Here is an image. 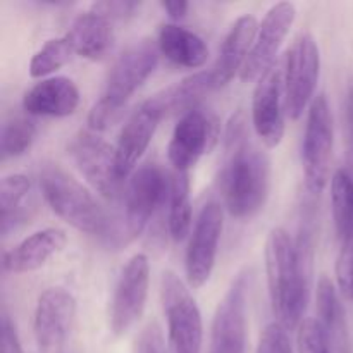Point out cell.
Instances as JSON below:
<instances>
[{
    "label": "cell",
    "mask_w": 353,
    "mask_h": 353,
    "mask_svg": "<svg viewBox=\"0 0 353 353\" xmlns=\"http://www.w3.org/2000/svg\"><path fill=\"white\" fill-rule=\"evenodd\" d=\"M338 288L347 299L353 300V230L343 240L336 262Z\"/></svg>",
    "instance_id": "32"
},
{
    "label": "cell",
    "mask_w": 353,
    "mask_h": 353,
    "mask_svg": "<svg viewBox=\"0 0 353 353\" xmlns=\"http://www.w3.org/2000/svg\"><path fill=\"white\" fill-rule=\"evenodd\" d=\"M37 137V126L28 117H12L2 126L0 152L2 159L19 157L26 154Z\"/></svg>",
    "instance_id": "28"
},
{
    "label": "cell",
    "mask_w": 353,
    "mask_h": 353,
    "mask_svg": "<svg viewBox=\"0 0 353 353\" xmlns=\"http://www.w3.org/2000/svg\"><path fill=\"white\" fill-rule=\"evenodd\" d=\"M216 137V124L205 114L196 109L183 114L168 147L169 162L176 172H188L209 150Z\"/></svg>",
    "instance_id": "15"
},
{
    "label": "cell",
    "mask_w": 353,
    "mask_h": 353,
    "mask_svg": "<svg viewBox=\"0 0 353 353\" xmlns=\"http://www.w3.org/2000/svg\"><path fill=\"white\" fill-rule=\"evenodd\" d=\"M321 72V52L316 38L302 33L295 38L286 52L285 72V109L290 119L296 121L316 99V86Z\"/></svg>",
    "instance_id": "8"
},
{
    "label": "cell",
    "mask_w": 353,
    "mask_h": 353,
    "mask_svg": "<svg viewBox=\"0 0 353 353\" xmlns=\"http://www.w3.org/2000/svg\"><path fill=\"white\" fill-rule=\"evenodd\" d=\"M255 353H293L288 330L279 323L268 324L261 333Z\"/></svg>",
    "instance_id": "31"
},
{
    "label": "cell",
    "mask_w": 353,
    "mask_h": 353,
    "mask_svg": "<svg viewBox=\"0 0 353 353\" xmlns=\"http://www.w3.org/2000/svg\"><path fill=\"white\" fill-rule=\"evenodd\" d=\"M333 145V114L326 95H317L309 107L302 143L303 176H305L307 190L312 195H319L327 185Z\"/></svg>",
    "instance_id": "7"
},
{
    "label": "cell",
    "mask_w": 353,
    "mask_h": 353,
    "mask_svg": "<svg viewBox=\"0 0 353 353\" xmlns=\"http://www.w3.org/2000/svg\"><path fill=\"white\" fill-rule=\"evenodd\" d=\"M168 224L171 238L179 243L192 230V200H190L188 172H176L169 185Z\"/></svg>",
    "instance_id": "25"
},
{
    "label": "cell",
    "mask_w": 353,
    "mask_h": 353,
    "mask_svg": "<svg viewBox=\"0 0 353 353\" xmlns=\"http://www.w3.org/2000/svg\"><path fill=\"white\" fill-rule=\"evenodd\" d=\"M165 176L157 165H141L133 176L124 192L123 216L119 221H112V231L109 240L128 243L140 236L154 216L155 209L162 203L168 193Z\"/></svg>",
    "instance_id": "5"
},
{
    "label": "cell",
    "mask_w": 353,
    "mask_h": 353,
    "mask_svg": "<svg viewBox=\"0 0 353 353\" xmlns=\"http://www.w3.org/2000/svg\"><path fill=\"white\" fill-rule=\"evenodd\" d=\"M65 241H68L65 233L57 228H45L37 231L6 252L2 262L3 269L16 274L37 271L65 247Z\"/></svg>",
    "instance_id": "20"
},
{
    "label": "cell",
    "mask_w": 353,
    "mask_h": 353,
    "mask_svg": "<svg viewBox=\"0 0 353 353\" xmlns=\"http://www.w3.org/2000/svg\"><path fill=\"white\" fill-rule=\"evenodd\" d=\"M30 179L24 174L3 176L0 181V224L2 233H9L16 219H19V205L30 192Z\"/></svg>",
    "instance_id": "27"
},
{
    "label": "cell",
    "mask_w": 353,
    "mask_h": 353,
    "mask_svg": "<svg viewBox=\"0 0 353 353\" xmlns=\"http://www.w3.org/2000/svg\"><path fill=\"white\" fill-rule=\"evenodd\" d=\"M161 6L171 19L179 21L186 16V12H188L190 3L185 2V0H176V2H162Z\"/></svg>",
    "instance_id": "36"
},
{
    "label": "cell",
    "mask_w": 353,
    "mask_h": 353,
    "mask_svg": "<svg viewBox=\"0 0 353 353\" xmlns=\"http://www.w3.org/2000/svg\"><path fill=\"white\" fill-rule=\"evenodd\" d=\"M212 78L210 72H196V74L188 76L174 85L168 86L162 92L155 93L150 97V102L161 110L162 116L176 112H190L195 110L196 105L207 97V93L212 92Z\"/></svg>",
    "instance_id": "23"
},
{
    "label": "cell",
    "mask_w": 353,
    "mask_h": 353,
    "mask_svg": "<svg viewBox=\"0 0 353 353\" xmlns=\"http://www.w3.org/2000/svg\"><path fill=\"white\" fill-rule=\"evenodd\" d=\"M78 105V86L65 76H55L37 83L23 99V109L30 116L65 117L74 114Z\"/></svg>",
    "instance_id": "19"
},
{
    "label": "cell",
    "mask_w": 353,
    "mask_h": 353,
    "mask_svg": "<svg viewBox=\"0 0 353 353\" xmlns=\"http://www.w3.org/2000/svg\"><path fill=\"white\" fill-rule=\"evenodd\" d=\"M259 26L261 24L252 14H245L234 21L230 33L224 38L212 71H209L214 90L226 86L238 71L241 72L257 38Z\"/></svg>",
    "instance_id": "18"
},
{
    "label": "cell",
    "mask_w": 353,
    "mask_h": 353,
    "mask_svg": "<svg viewBox=\"0 0 353 353\" xmlns=\"http://www.w3.org/2000/svg\"><path fill=\"white\" fill-rule=\"evenodd\" d=\"M159 50L181 68H202L209 59V47L193 31L178 24H164L159 31Z\"/></svg>",
    "instance_id": "22"
},
{
    "label": "cell",
    "mask_w": 353,
    "mask_h": 353,
    "mask_svg": "<svg viewBox=\"0 0 353 353\" xmlns=\"http://www.w3.org/2000/svg\"><path fill=\"white\" fill-rule=\"evenodd\" d=\"M310 243L299 245L283 228H274L265 241V272L269 299L278 323L286 330L300 326L309 300Z\"/></svg>",
    "instance_id": "1"
},
{
    "label": "cell",
    "mask_w": 353,
    "mask_h": 353,
    "mask_svg": "<svg viewBox=\"0 0 353 353\" xmlns=\"http://www.w3.org/2000/svg\"><path fill=\"white\" fill-rule=\"evenodd\" d=\"M228 157L221 172V190L230 214L238 219L262 209L271 186L269 157L248 140L241 114L231 119L226 131Z\"/></svg>",
    "instance_id": "2"
},
{
    "label": "cell",
    "mask_w": 353,
    "mask_h": 353,
    "mask_svg": "<svg viewBox=\"0 0 353 353\" xmlns=\"http://www.w3.org/2000/svg\"><path fill=\"white\" fill-rule=\"evenodd\" d=\"M250 276L240 272L217 305L212 321V353H245Z\"/></svg>",
    "instance_id": "12"
},
{
    "label": "cell",
    "mask_w": 353,
    "mask_h": 353,
    "mask_svg": "<svg viewBox=\"0 0 353 353\" xmlns=\"http://www.w3.org/2000/svg\"><path fill=\"white\" fill-rule=\"evenodd\" d=\"M69 154L86 181L107 200L123 195V183L117 172L116 148L92 133H79L69 145Z\"/></svg>",
    "instance_id": "9"
},
{
    "label": "cell",
    "mask_w": 353,
    "mask_h": 353,
    "mask_svg": "<svg viewBox=\"0 0 353 353\" xmlns=\"http://www.w3.org/2000/svg\"><path fill=\"white\" fill-rule=\"evenodd\" d=\"M347 124H348V133H350V138H353V88L350 90V93H348Z\"/></svg>",
    "instance_id": "37"
},
{
    "label": "cell",
    "mask_w": 353,
    "mask_h": 353,
    "mask_svg": "<svg viewBox=\"0 0 353 353\" xmlns=\"http://www.w3.org/2000/svg\"><path fill=\"white\" fill-rule=\"evenodd\" d=\"M162 117L164 116L161 110L150 100H147L131 114L128 123L124 124L116 145L117 172L123 179L134 171L140 159L143 157Z\"/></svg>",
    "instance_id": "17"
},
{
    "label": "cell",
    "mask_w": 353,
    "mask_h": 353,
    "mask_svg": "<svg viewBox=\"0 0 353 353\" xmlns=\"http://www.w3.org/2000/svg\"><path fill=\"white\" fill-rule=\"evenodd\" d=\"M285 83L283 71L272 65L259 78L252 97V124L268 148H276L285 138Z\"/></svg>",
    "instance_id": "13"
},
{
    "label": "cell",
    "mask_w": 353,
    "mask_h": 353,
    "mask_svg": "<svg viewBox=\"0 0 353 353\" xmlns=\"http://www.w3.org/2000/svg\"><path fill=\"white\" fill-rule=\"evenodd\" d=\"M138 353H168L161 327L150 323L138 338Z\"/></svg>",
    "instance_id": "34"
},
{
    "label": "cell",
    "mask_w": 353,
    "mask_h": 353,
    "mask_svg": "<svg viewBox=\"0 0 353 353\" xmlns=\"http://www.w3.org/2000/svg\"><path fill=\"white\" fill-rule=\"evenodd\" d=\"M76 316V300L68 290L48 288L38 296L33 333L41 348L59 347L68 336Z\"/></svg>",
    "instance_id": "16"
},
{
    "label": "cell",
    "mask_w": 353,
    "mask_h": 353,
    "mask_svg": "<svg viewBox=\"0 0 353 353\" xmlns=\"http://www.w3.org/2000/svg\"><path fill=\"white\" fill-rule=\"evenodd\" d=\"M140 6V2H131V0H105V2L93 3L92 10L114 23L134 16Z\"/></svg>",
    "instance_id": "33"
},
{
    "label": "cell",
    "mask_w": 353,
    "mask_h": 353,
    "mask_svg": "<svg viewBox=\"0 0 353 353\" xmlns=\"http://www.w3.org/2000/svg\"><path fill=\"white\" fill-rule=\"evenodd\" d=\"M317 321L323 326L331 350L336 353H348V333L343 307L338 299L336 288L327 276H321L317 283Z\"/></svg>",
    "instance_id": "24"
},
{
    "label": "cell",
    "mask_w": 353,
    "mask_h": 353,
    "mask_svg": "<svg viewBox=\"0 0 353 353\" xmlns=\"http://www.w3.org/2000/svg\"><path fill=\"white\" fill-rule=\"evenodd\" d=\"M299 353H333L330 340L317 319H303L296 334Z\"/></svg>",
    "instance_id": "30"
},
{
    "label": "cell",
    "mask_w": 353,
    "mask_h": 353,
    "mask_svg": "<svg viewBox=\"0 0 353 353\" xmlns=\"http://www.w3.org/2000/svg\"><path fill=\"white\" fill-rule=\"evenodd\" d=\"M295 19L296 9L292 2H278L268 10L259 26L252 52L240 72L241 81L248 83L259 79L274 65L276 55L288 37Z\"/></svg>",
    "instance_id": "14"
},
{
    "label": "cell",
    "mask_w": 353,
    "mask_h": 353,
    "mask_svg": "<svg viewBox=\"0 0 353 353\" xmlns=\"http://www.w3.org/2000/svg\"><path fill=\"white\" fill-rule=\"evenodd\" d=\"M224 228L223 207L209 202L202 207L186 248L185 269L190 288L199 290L210 279Z\"/></svg>",
    "instance_id": "11"
},
{
    "label": "cell",
    "mask_w": 353,
    "mask_h": 353,
    "mask_svg": "<svg viewBox=\"0 0 353 353\" xmlns=\"http://www.w3.org/2000/svg\"><path fill=\"white\" fill-rule=\"evenodd\" d=\"M72 50L68 38H52L48 40L30 61V76L31 78H43V76L52 74L62 65L71 61Z\"/></svg>",
    "instance_id": "29"
},
{
    "label": "cell",
    "mask_w": 353,
    "mask_h": 353,
    "mask_svg": "<svg viewBox=\"0 0 353 353\" xmlns=\"http://www.w3.org/2000/svg\"><path fill=\"white\" fill-rule=\"evenodd\" d=\"M161 299L168 319L169 353H202V314L188 286L176 272L162 274Z\"/></svg>",
    "instance_id": "6"
},
{
    "label": "cell",
    "mask_w": 353,
    "mask_h": 353,
    "mask_svg": "<svg viewBox=\"0 0 353 353\" xmlns=\"http://www.w3.org/2000/svg\"><path fill=\"white\" fill-rule=\"evenodd\" d=\"M74 54L97 61L110 50L114 43V28L109 19L88 10L74 19L71 30L65 34Z\"/></svg>",
    "instance_id": "21"
},
{
    "label": "cell",
    "mask_w": 353,
    "mask_h": 353,
    "mask_svg": "<svg viewBox=\"0 0 353 353\" xmlns=\"http://www.w3.org/2000/svg\"><path fill=\"white\" fill-rule=\"evenodd\" d=\"M331 205L336 233L343 241L353 230V178L343 169L331 179Z\"/></svg>",
    "instance_id": "26"
},
{
    "label": "cell",
    "mask_w": 353,
    "mask_h": 353,
    "mask_svg": "<svg viewBox=\"0 0 353 353\" xmlns=\"http://www.w3.org/2000/svg\"><path fill=\"white\" fill-rule=\"evenodd\" d=\"M157 62L159 48L154 41L140 40L126 48L114 62L105 90L90 110V128L103 131L114 126L123 116L131 97L155 71Z\"/></svg>",
    "instance_id": "3"
},
{
    "label": "cell",
    "mask_w": 353,
    "mask_h": 353,
    "mask_svg": "<svg viewBox=\"0 0 353 353\" xmlns=\"http://www.w3.org/2000/svg\"><path fill=\"white\" fill-rule=\"evenodd\" d=\"M0 331H2V338H0V353H23L19 345V338H17L16 327L10 323L7 316H2V323H0Z\"/></svg>",
    "instance_id": "35"
},
{
    "label": "cell",
    "mask_w": 353,
    "mask_h": 353,
    "mask_svg": "<svg viewBox=\"0 0 353 353\" xmlns=\"http://www.w3.org/2000/svg\"><path fill=\"white\" fill-rule=\"evenodd\" d=\"M150 286V262L145 254L128 261L117 279L110 305V330L116 336L128 333L141 319Z\"/></svg>",
    "instance_id": "10"
},
{
    "label": "cell",
    "mask_w": 353,
    "mask_h": 353,
    "mask_svg": "<svg viewBox=\"0 0 353 353\" xmlns=\"http://www.w3.org/2000/svg\"><path fill=\"white\" fill-rule=\"evenodd\" d=\"M40 188L48 207L69 226L81 233L109 238L112 219L78 179L59 165H45L40 171Z\"/></svg>",
    "instance_id": "4"
}]
</instances>
